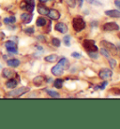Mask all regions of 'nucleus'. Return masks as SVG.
I'll return each instance as SVG.
<instances>
[{
  "label": "nucleus",
  "mask_w": 120,
  "mask_h": 129,
  "mask_svg": "<svg viewBox=\"0 0 120 129\" xmlns=\"http://www.w3.org/2000/svg\"><path fill=\"white\" fill-rule=\"evenodd\" d=\"M36 24H37V26H39V27L45 26L46 24H47V21H46L43 17H39V18H38V20H37Z\"/></svg>",
  "instance_id": "nucleus-21"
},
{
  "label": "nucleus",
  "mask_w": 120,
  "mask_h": 129,
  "mask_svg": "<svg viewBox=\"0 0 120 129\" xmlns=\"http://www.w3.org/2000/svg\"><path fill=\"white\" fill-rule=\"evenodd\" d=\"M109 59V64H110L111 68H114L115 66H116V61L114 60V59H111V58H108Z\"/></svg>",
  "instance_id": "nucleus-31"
},
{
  "label": "nucleus",
  "mask_w": 120,
  "mask_h": 129,
  "mask_svg": "<svg viewBox=\"0 0 120 129\" xmlns=\"http://www.w3.org/2000/svg\"><path fill=\"white\" fill-rule=\"evenodd\" d=\"M105 14L111 18H120V11L117 10H106Z\"/></svg>",
  "instance_id": "nucleus-13"
},
{
  "label": "nucleus",
  "mask_w": 120,
  "mask_h": 129,
  "mask_svg": "<svg viewBox=\"0 0 120 129\" xmlns=\"http://www.w3.org/2000/svg\"><path fill=\"white\" fill-rule=\"evenodd\" d=\"M101 53L103 55L104 57H106V58H110L111 54H110V52H109V51H107V49H105V48L101 49Z\"/></svg>",
  "instance_id": "nucleus-25"
},
{
  "label": "nucleus",
  "mask_w": 120,
  "mask_h": 129,
  "mask_svg": "<svg viewBox=\"0 0 120 129\" xmlns=\"http://www.w3.org/2000/svg\"><path fill=\"white\" fill-rule=\"evenodd\" d=\"M2 75H3L4 78H7V79H11L14 75V71L12 69H10V68H4L3 71H2Z\"/></svg>",
  "instance_id": "nucleus-15"
},
{
  "label": "nucleus",
  "mask_w": 120,
  "mask_h": 129,
  "mask_svg": "<svg viewBox=\"0 0 120 129\" xmlns=\"http://www.w3.org/2000/svg\"><path fill=\"white\" fill-rule=\"evenodd\" d=\"M5 47H6L7 51L10 53H17V44L12 40H9V41L5 42Z\"/></svg>",
  "instance_id": "nucleus-6"
},
{
  "label": "nucleus",
  "mask_w": 120,
  "mask_h": 129,
  "mask_svg": "<svg viewBox=\"0 0 120 129\" xmlns=\"http://www.w3.org/2000/svg\"><path fill=\"white\" fill-rule=\"evenodd\" d=\"M5 39V34L2 32H0V40H2V39Z\"/></svg>",
  "instance_id": "nucleus-37"
},
{
  "label": "nucleus",
  "mask_w": 120,
  "mask_h": 129,
  "mask_svg": "<svg viewBox=\"0 0 120 129\" xmlns=\"http://www.w3.org/2000/svg\"><path fill=\"white\" fill-rule=\"evenodd\" d=\"M88 55L90 56L91 58H94V59H97L98 58V54L96 53V52H88Z\"/></svg>",
  "instance_id": "nucleus-32"
},
{
  "label": "nucleus",
  "mask_w": 120,
  "mask_h": 129,
  "mask_svg": "<svg viewBox=\"0 0 120 129\" xmlns=\"http://www.w3.org/2000/svg\"><path fill=\"white\" fill-rule=\"evenodd\" d=\"M63 83H64V81H63V80L62 79H56L55 81V87L56 88V89H61L62 87H63Z\"/></svg>",
  "instance_id": "nucleus-22"
},
{
  "label": "nucleus",
  "mask_w": 120,
  "mask_h": 129,
  "mask_svg": "<svg viewBox=\"0 0 120 129\" xmlns=\"http://www.w3.org/2000/svg\"><path fill=\"white\" fill-rule=\"evenodd\" d=\"M108 84V82L106 81H104L103 82H101V84H100V85H99V88H100V89H101V90H103L104 88L106 87V85H107Z\"/></svg>",
  "instance_id": "nucleus-33"
},
{
  "label": "nucleus",
  "mask_w": 120,
  "mask_h": 129,
  "mask_svg": "<svg viewBox=\"0 0 120 129\" xmlns=\"http://www.w3.org/2000/svg\"><path fill=\"white\" fill-rule=\"evenodd\" d=\"M46 62L48 63H55V62L58 60V55L57 54H50L48 56H46L44 58Z\"/></svg>",
  "instance_id": "nucleus-19"
},
{
  "label": "nucleus",
  "mask_w": 120,
  "mask_h": 129,
  "mask_svg": "<svg viewBox=\"0 0 120 129\" xmlns=\"http://www.w3.org/2000/svg\"><path fill=\"white\" fill-rule=\"evenodd\" d=\"M20 64H21V62L18 59H15V58L10 59V60L7 61V64L9 67H10V68H17V67L20 66Z\"/></svg>",
  "instance_id": "nucleus-16"
},
{
  "label": "nucleus",
  "mask_w": 120,
  "mask_h": 129,
  "mask_svg": "<svg viewBox=\"0 0 120 129\" xmlns=\"http://www.w3.org/2000/svg\"><path fill=\"white\" fill-rule=\"evenodd\" d=\"M8 19H9V23H14L16 22V18L14 16H10V17H9Z\"/></svg>",
  "instance_id": "nucleus-35"
},
{
  "label": "nucleus",
  "mask_w": 120,
  "mask_h": 129,
  "mask_svg": "<svg viewBox=\"0 0 120 129\" xmlns=\"http://www.w3.org/2000/svg\"><path fill=\"white\" fill-rule=\"evenodd\" d=\"M55 31H57L59 33H62V34H65V33L68 32V26L67 24L64 23H57L55 25Z\"/></svg>",
  "instance_id": "nucleus-8"
},
{
  "label": "nucleus",
  "mask_w": 120,
  "mask_h": 129,
  "mask_svg": "<svg viewBox=\"0 0 120 129\" xmlns=\"http://www.w3.org/2000/svg\"><path fill=\"white\" fill-rule=\"evenodd\" d=\"M47 81H48V79H46L44 76H37V77L33 80V83L39 87V86L44 85Z\"/></svg>",
  "instance_id": "nucleus-7"
},
{
  "label": "nucleus",
  "mask_w": 120,
  "mask_h": 129,
  "mask_svg": "<svg viewBox=\"0 0 120 129\" xmlns=\"http://www.w3.org/2000/svg\"><path fill=\"white\" fill-rule=\"evenodd\" d=\"M79 1V6L82 7V5H83V0H78Z\"/></svg>",
  "instance_id": "nucleus-40"
},
{
  "label": "nucleus",
  "mask_w": 120,
  "mask_h": 129,
  "mask_svg": "<svg viewBox=\"0 0 120 129\" xmlns=\"http://www.w3.org/2000/svg\"><path fill=\"white\" fill-rule=\"evenodd\" d=\"M51 72L54 76H61L64 73V68H62L60 64H56L55 67H53L51 69Z\"/></svg>",
  "instance_id": "nucleus-9"
},
{
  "label": "nucleus",
  "mask_w": 120,
  "mask_h": 129,
  "mask_svg": "<svg viewBox=\"0 0 120 129\" xmlns=\"http://www.w3.org/2000/svg\"><path fill=\"white\" fill-rule=\"evenodd\" d=\"M17 84H18V81L14 79H10L9 81L6 82V87L8 89H14V88L17 87Z\"/></svg>",
  "instance_id": "nucleus-17"
},
{
  "label": "nucleus",
  "mask_w": 120,
  "mask_h": 129,
  "mask_svg": "<svg viewBox=\"0 0 120 129\" xmlns=\"http://www.w3.org/2000/svg\"><path fill=\"white\" fill-rule=\"evenodd\" d=\"M49 16V18L51 20H58L60 18V13H59L58 10H55V9H51V10H49V12L47 14Z\"/></svg>",
  "instance_id": "nucleus-11"
},
{
  "label": "nucleus",
  "mask_w": 120,
  "mask_h": 129,
  "mask_svg": "<svg viewBox=\"0 0 120 129\" xmlns=\"http://www.w3.org/2000/svg\"><path fill=\"white\" fill-rule=\"evenodd\" d=\"M114 5L116 6V8H118L120 10V0H115L114 1Z\"/></svg>",
  "instance_id": "nucleus-36"
},
{
  "label": "nucleus",
  "mask_w": 120,
  "mask_h": 129,
  "mask_svg": "<svg viewBox=\"0 0 120 129\" xmlns=\"http://www.w3.org/2000/svg\"><path fill=\"white\" fill-rule=\"evenodd\" d=\"M52 44L54 46H55V47H60V45H61V41H60V39H57V38H53Z\"/></svg>",
  "instance_id": "nucleus-23"
},
{
  "label": "nucleus",
  "mask_w": 120,
  "mask_h": 129,
  "mask_svg": "<svg viewBox=\"0 0 120 129\" xmlns=\"http://www.w3.org/2000/svg\"><path fill=\"white\" fill-rule=\"evenodd\" d=\"M110 92L112 93V94L120 95V88H111Z\"/></svg>",
  "instance_id": "nucleus-29"
},
{
  "label": "nucleus",
  "mask_w": 120,
  "mask_h": 129,
  "mask_svg": "<svg viewBox=\"0 0 120 129\" xmlns=\"http://www.w3.org/2000/svg\"><path fill=\"white\" fill-rule=\"evenodd\" d=\"M101 45L102 47H104L105 49H107V50H112V51H114L115 49H116V46L113 44L112 42H109L107 40H101Z\"/></svg>",
  "instance_id": "nucleus-12"
},
{
  "label": "nucleus",
  "mask_w": 120,
  "mask_h": 129,
  "mask_svg": "<svg viewBox=\"0 0 120 129\" xmlns=\"http://www.w3.org/2000/svg\"><path fill=\"white\" fill-rule=\"evenodd\" d=\"M102 30L105 32H114V31H118L119 30V25L116 23L110 22L106 23L102 25Z\"/></svg>",
  "instance_id": "nucleus-4"
},
{
  "label": "nucleus",
  "mask_w": 120,
  "mask_h": 129,
  "mask_svg": "<svg viewBox=\"0 0 120 129\" xmlns=\"http://www.w3.org/2000/svg\"><path fill=\"white\" fill-rule=\"evenodd\" d=\"M39 2H41V3H45V2H47L48 0H39Z\"/></svg>",
  "instance_id": "nucleus-41"
},
{
  "label": "nucleus",
  "mask_w": 120,
  "mask_h": 129,
  "mask_svg": "<svg viewBox=\"0 0 120 129\" xmlns=\"http://www.w3.org/2000/svg\"><path fill=\"white\" fill-rule=\"evenodd\" d=\"M4 23H6V24H9V19H8V18H5V19H4Z\"/></svg>",
  "instance_id": "nucleus-39"
},
{
  "label": "nucleus",
  "mask_w": 120,
  "mask_h": 129,
  "mask_svg": "<svg viewBox=\"0 0 120 129\" xmlns=\"http://www.w3.org/2000/svg\"><path fill=\"white\" fill-rule=\"evenodd\" d=\"M38 11H39V13L41 14V15H47L49 12V9L47 7L44 6V5L39 4V6H38Z\"/></svg>",
  "instance_id": "nucleus-18"
},
{
  "label": "nucleus",
  "mask_w": 120,
  "mask_h": 129,
  "mask_svg": "<svg viewBox=\"0 0 120 129\" xmlns=\"http://www.w3.org/2000/svg\"><path fill=\"white\" fill-rule=\"evenodd\" d=\"M71 56L73 57V58H76V59H79L82 57V55L80 54V53H78V52H72L71 53Z\"/></svg>",
  "instance_id": "nucleus-34"
},
{
  "label": "nucleus",
  "mask_w": 120,
  "mask_h": 129,
  "mask_svg": "<svg viewBox=\"0 0 120 129\" xmlns=\"http://www.w3.org/2000/svg\"><path fill=\"white\" fill-rule=\"evenodd\" d=\"M26 1V3H30V4H35V0H23Z\"/></svg>",
  "instance_id": "nucleus-38"
},
{
  "label": "nucleus",
  "mask_w": 120,
  "mask_h": 129,
  "mask_svg": "<svg viewBox=\"0 0 120 129\" xmlns=\"http://www.w3.org/2000/svg\"><path fill=\"white\" fill-rule=\"evenodd\" d=\"M85 26H86L85 22L82 17L76 16L72 19V27L75 32H81L85 28Z\"/></svg>",
  "instance_id": "nucleus-1"
},
{
  "label": "nucleus",
  "mask_w": 120,
  "mask_h": 129,
  "mask_svg": "<svg viewBox=\"0 0 120 129\" xmlns=\"http://www.w3.org/2000/svg\"><path fill=\"white\" fill-rule=\"evenodd\" d=\"M47 94H48L49 96H51V97H59L60 96V94H59L57 92H55V91H52V90L47 91Z\"/></svg>",
  "instance_id": "nucleus-24"
},
{
  "label": "nucleus",
  "mask_w": 120,
  "mask_h": 129,
  "mask_svg": "<svg viewBox=\"0 0 120 129\" xmlns=\"http://www.w3.org/2000/svg\"><path fill=\"white\" fill-rule=\"evenodd\" d=\"M113 76V71L109 68H102L99 72V77L101 80H108Z\"/></svg>",
  "instance_id": "nucleus-5"
},
{
  "label": "nucleus",
  "mask_w": 120,
  "mask_h": 129,
  "mask_svg": "<svg viewBox=\"0 0 120 129\" xmlns=\"http://www.w3.org/2000/svg\"><path fill=\"white\" fill-rule=\"evenodd\" d=\"M32 14L30 12H25L21 15V19L23 22V23H29L32 21Z\"/></svg>",
  "instance_id": "nucleus-14"
},
{
  "label": "nucleus",
  "mask_w": 120,
  "mask_h": 129,
  "mask_svg": "<svg viewBox=\"0 0 120 129\" xmlns=\"http://www.w3.org/2000/svg\"><path fill=\"white\" fill-rule=\"evenodd\" d=\"M86 2H88L91 5H94V6H101V3L98 0H86Z\"/></svg>",
  "instance_id": "nucleus-28"
},
{
  "label": "nucleus",
  "mask_w": 120,
  "mask_h": 129,
  "mask_svg": "<svg viewBox=\"0 0 120 129\" xmlns=\"http://www.w3.org/2000/svg\"><path fill=\"white\" fill-rule=\"evenodd\" d=\"M25 32H26V34H28V35H32V34H34V32H35V28H34V27H27V28L25 29Z\"/></svg>",
  "instance_id": "nucleus-30"
},
{
  "label": "nucleus",
  "mask_w": 120,
  "mask_h": 129,
  "mask_svg": "<svg viewBox=\"0 0 120 129\" xmlns=\"http://www.w3.org/2000/svg\"><path fill=\"white\" fill-rule=\"evenodd\" d=\"M58 64L61 66L62 68H64V69H68V67H69V63H68V60L67 58H61L60 60H59Z\"/></svg>",
  "instance_id": "nucleus-20"
},
{
  "label": "nucleus",
  "mask_w": 120,
  "mask_h": 129,
  "mask_svg": "<svg viewBox=\"0 0 120 129\" xmlns=\"http://www.w3.org/2000/svg\"><path fill=\"white\" fill-rule=\"evenodd\" d=\"M119 49H120V47H119Z\"/></svg>",
  "instance_id": "nucleus-43"
},
{
  "label": "nucleus",
  "mask_w": 120,
  "mask_h": 129,
  "mask_svg": "<svg viewBox=\"0 0 120 129\" xmlns=\"http://www.w3.org/2000/svg\"><path fill=\"white\" fill-rule=\"evenodd\" d=\"M119 67H120V66H119Z\"/></svg>",
  "instance_id": "nucleus-44"
},
{
  "label": "nucleus",
  "mask_w": 120,
  "mask_h": 129,
  "mask_svg": "<svg viewBox=\"0 0 120 129\" xmlns=\"http://www.w3.org/2000/svg\"><path fill=\"white\" fill-rule=\"evenodd\" d=\"M30 91L29 87H26V86H23V87L17 88V89H14L10 91V93H8V96H11V97H19L25 94L28 93Z\"/></svg>",
  "instance_id": "nucleus-2"
},
{
  "label": "nucleus",
  "mask_w": 120,
  "mask_h": 129,
  "mask_svg": "<svg viewBox=\"0 0 120 129\" xmlns=\"http://www.w3.org/2000/svg\"><path fill=\"white\" fill-rule=\"evenodd\" d=\"M118 38L120 39V33H118Z\"/></svg>",
  "instance_id": "nucleus-42"
},
{
  "label": "nucleus",
  "mask_w": 120,
  "mask_h": 129,
  "mask_svg": "<svg viewBox=\"0 0 120 129\" xmlns=\"http://www.w3.org/2000/svg\"><path fill=\"white\" fill-rule=\"evenodd\" d=\"M83 46H84V50L86 52H97L98 47L96 46V42L93 39H84L83 42Z\"/></svg>",
  "instance_id": "nucleus-3"
},
{
  "label": "nucleus",
  "mask_w": 120,
  "mask_h": 129,
  "mask_svg": "<svg viewBox=\"0 0 120 129\" xmlns=\"http://www.w3.org/2000/svg\"><path fill=\"white\" fill-rule=\"evenodd\" d=\"M21 7V9H23V10H26L27 12H30L32 13L35 10V4H30V3H26V1H23L22 2V4L20 5Z\"/></svg>",
  "instance_id": "nucleus-10"
},
{
  "label": "nucleus",
  "mask_w": 120,
  "mask_h": 129,
  "mask_svg": "<svg viewBox=\"0 0 120 129\" xmlns=\"http://www.w3.org/2000/svg\"><path fill=\"white\" fill-rule=\"evenodd\" d=\"M76 1H77V0H65V2L68 4L70 8H74V7L76 6Z\"/></svg>",
  "instance_id": "nucleus-27"
},
{
  "label": "nucleus",
  "mask_w": 120,
  "mask_h": 129,
  "mask_svg": "<svg viewBox=\"0 0 120 129\" xmlns=\"http://www.w3.org/2000/svg\"><path fill=\"white\" fill-rule=\"evenodd\" d=\"M70 36H68V35H67V36H65L64 37V44H65L66 46H70Z\"/></svg>",
  "instance_id": "nucleus-26"
}]
</instances>
